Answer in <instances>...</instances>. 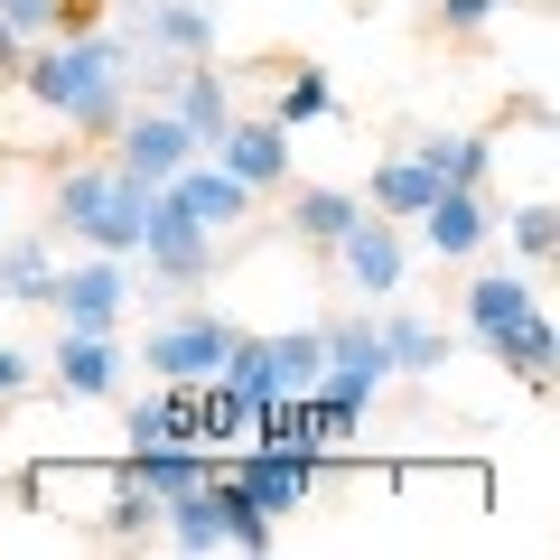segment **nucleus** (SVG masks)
Wrapping results in <instances>:
<instances>
[{
    "instance_id": "2eb2a0df",
    "label": "nucleus",
    "mask_w": 560,
    "mask_h": 560,
    "mask_svg": "<svg viewBox=\"0 0 560 560\" xmlns=\"http://www.w3.org/2000/svg\"><path fill=\"white\" fill-rule=\"evenodd\" d=\"M131 28L150 57H215V0H140Z\"/></svg>"
},
{
    "instance_id": "a211bd4d",
    "label": "nucleus",
    "mask_w": 560,
    "mask_h": 560,
    "mask_svg": "<svg viewBox=\"0 0 560 560\" xmlns=\"http://www.w3.org/2000/svg\"><path fill=\"white\" fill-rule=\"evenodd\" d=\"M486 355H495V364H514V374L533 383V393H551V364H560V327H551V308L533 300V308H523V318L504 327L495 346H486Z\"/></svg>"
},
{
    "instance_id": "72a5a7b5",
    "label": "nucleus",
    "mask_w": 560,
    "mask_h": 560,
    "mask_svg": "<svg viewBox=\"0 0 560 560\" xmlns=\"http://www.w3.org/2000/svg\"><path fill=\"white\" fill-rule=\"evenodd\" d=\"M20 75V38H10V20H0V84Z\"/></svg>"
},
{
    "instance_id": "f8f14e48",
    "label": "nucleus",
    "mask_w": 560,
    "mask_h": 560,
    "mask_svg": "<svg viewBox=\"0 0 560 560\" xmlns=\"http://www.w3.org/2000/svg\"><path fill=\"white\" fill-rule=\"evenodd\" d=\"M411 234L430 243L440 261H477L486 234H495V206H486V187H440V197L411 215Z\"/></svg>"
},
{
    "instance_id": "f3484780",
    "label": "nucleus",
    "mask_w": 560,
    "mask_h": 560,
    "mask_svg": "<svg viewBox=\"0 0 560 560\" xmlns=\"http://www.w3.org/2000/svg\"><path fill=\"white\" fill-rule=\"evenodd\" d=\"M411 160L430 168L440 187H486V178H495V140H486V131H420Z\"/></svg>"
},
{
    "instance_id": "5701e85b",
    "label": "nucleus",
    "mask_w": 560,
    "mask_h": 560,
    "mask_svg": "<svg viewBox=\"0 0 560 560\" xmlns=\"http://www.w3.org/2000/svg\"><path fill=\"white\" fill-rule=\"evenodd\" d=\"M374 337H383V364L393 374H440L448 364V327H430V318H374Z\"/></svg>"
},
{
    "instance_id": "39448f33",
    "label": "nucleus",
    "mask_w": 560,
    "mask_h": 560,
    "mask_svg": "<svg viewBox=\"0 0 560 560\" xmlns=\"http://www.w3.org/2000/svg\"><path fill=\"white\" fill-rule=\"evenodd\" d=\"M215 253H224V234H206L197 215H178V206L150 187V224H140V261L168 280V290H197V280H215Z\"/></svg>"
},
{
    "instance_id": "dca6fc26",
    "label": "nucleus",
    "mask_w": 560,
    "mask_h": 560,
    "mask_svg": "<svg viewBox=\"0 0 560 560\" xmlns=\"http://www.w3.org/2000/svg\"><path fill=\"white\" fill-rule=\"evenodd\" d=\"M318 346H327V374L318 383H337V393H364L374 401L383 393V337H374V318H346V327H318Z\"/></svg>"
},
{
    "instance_id": "f257e3e1",
    "label": "nucleus",
    "mask_w": 560,
    "mask_h": 560,
    "mask_svg": "<svg viewBox=\"0 0 560 560\" xmlns=\"http://www.w3.org/2000/svg\"><path fill=\"white\" fill-rule=\"evenodd\" d=\"M121 75H131V47H121L113 28H66V38H28L10 84H20L38 113H57L75 140H113V121L131 113Z\"/></svg>"
},
{
    "instance_id": "cd10ccee",
    "label": "nucleus",
    "mask_w": 560,
    "mask_h": 560,
    "mask_svg": "<svg viewBox=\"0 0 560 560\" xmlns=\"http://www.w3.org/2000/svg\"><path fill=\"white\" fill-rule=\"evenodd\" d=\"M364 411H374V401H364V393H337V383H318V393H308V440H318V458L355 440Z\"/></svg>"
},
{
    "instance_id": "1a4fd4ad",
    "label": "nucleus",
    "mask_w": 560,
    "mask_h": 560,
    "mask_svg": "<svg viewBox=\"0 0 560 560\" xmlns=\"http://www.w3.org/2000/svg\"><path fill=\"white\" fill-rule=\"evenodd\" d=\"M206 160H215V168H234V178L253 187V197H280V187L300 178V168H290V131H280L271 113H234V121H224V140L206 150Z\"/></svg>"
},
{
    "instance_id": "423d86ee",
    "label": "nucleus",
    "mask_w": 560,
    "mask_h": 560,
    "mask_svg": "<svg viewBox=\"0 0 560 560\" xmlns=\"http://www.w3.org/2000/svg\"><path fill=\"white\" fill-rule=\"evenodd\" d=\"M337 271L355 280L364 300H393L401 280H411V224H393V215H374V206H364V215L337 234Z\"/></svg>"
},
{
    "instance_id": "b1692460",
    "label": "nucleus",
    "mask_w": 560,
    "mask_h": 560,
    "mask_svg": "<svg viewBox=\"0 0 560 560\" xmlns=\"http://www.w3.org/2000/svg\"><path fill=\"white\" fill-rule=\"evenodd\" d=\"M355 215H364V206L346 197V187H290V234L318 243V253H337V234H346Z\"/></svg>"
},
{
    "instance_id": "0eeeda50",
    "label": "nucleus",
    "mask_w": 560,
    "mask_h": 560,
    "mask_svg": "<svg viewBox=\"0 0 560 560\" xmlns=\"http://www.w3.org/2000/svg\"><path fill=\"white\" fill-rule=\"evenodd\" d=\"M197 160V131H187L178 113H121L113 121V168L121 178H140V187H160V178H178V168Z\"/></svg>"
},
{
    "instance_id": "7c9ffc66",
    "label": "nucleus",
    "mask_w": 560,
    "mask_h": 560,
    "mask_svg": "<svg viewBox=\"0 0 560 560\" xmlns=\"http://www.w3.org/2000/svg\"><path fill=\"white\" fill-rule=\"evenodd\" d=\"M504 10H514V0H440V28H486V20H504Z\"/></svg>"
},
{
    "instance_id": "f03ea898",
    "label": "nucleus",
    "mask_w": 560,
    "mask_h": 560,
    "mask_svg": "<svg viewBox=\"0 0 560 560\" xmlns=\"http://www.w3.org/2000/svg\"><path fill=\"white\" fill-rule=\"evenodd\" d=\"M57 234H75L84 253H113V261H131L140 253V224H150V187L140 178H121L113 160H75V168H57Z\"/></svg>"
},
{
    "instance_id": "6ab92c4d",
    "label": "nucleus",
    "mask_w": 560,
    "mask_h": 560,
    "mask_svg": "<svg viewBox=\"0 0 560 560\" xmlns=\"http://www.w3.org/2000/svg\"><path fill=\"white\" fill-rule=\"evenodd\" d=\"M253 430H261V401L243 393V383L206 374V383H197V440H206V448H243Z\"/></svg>"
},
{
    "instance_id": "bb28decb",
    "label": "nucleus",
    "mask_w": 560,
    "mask_h": 560,
    "mask_svg": "<svg viewBox=\"0 0 560 560\" xmlns=\"http://www.w3.org/2000/svg\"><path fill=\"white\" fill-rule=\"evenodd\" d=\"M280 131H318V121H337V84L318 75V66H290V75H280Z\"/></svg>"
},
{
    "instance_id": "9d476101",
    "label": "nucleus",
    "mask_w": 560,
    "mask_h": 560,
    "mask_svg": "<svg viewBox=\"0 0 560 560\" xmlns=\"http://www.w3.org/2000/svg\"><path fill=\"white\" fill-rule=\"evenodd\" d=\"M160 197L178 206V215H197L206 234H243V224H253V206H261L253 187H243L234 168H215V160H206V150H197V160L178 168V178H160Z\"/></svg>"
},
{
    "instance_id": "c85d7f7f",
    "label": "nucleus",
    "mask_w": 560,
    "mask_h": 560,
    "mask_svg": "<svg viewBox=\"0 0 560 560\" xmlns=\"http://www.w3.org/2000/svg\"><path fill=\"white\" fill-rule=\"evenodd\" d=\"M504 234H514V253L533 261V271L560 253V215H551V206H514V215H504Z\"/></svg>"
},
{
    "instance_id": "412c9836",
    "label": "nucleus",
    "mask_w": 560,
    "mask_h": 560,
    "mask_svg": "<svg viewBox=\"0 0 560 560\" xmlns=\"http://www.w3.org/2000/svg\"><path fill=\"white\" fill-rule=\"evenodd\" d=\"M121 430H131V448H150V440H197V383H160V393H140Z\"/></svg>"
},
{
    "instance_id": "4468645a",
    "label": "nucleus",
    "mask_w": 560,
    "mask_h": 560,
    "mask_svg": "<svg viewBox=\"0 0 560 560\" xmlns=\"http://www.w3.org/2000/svg\"><path fill=\"white\" fill-rule=\"evenodd\" d=\"M57 393H75V401L121 393V346H113V327H57Z\"/></svg>"
},
{
    "instance_id": "6e6552de",
    "label": "nucleus",
    "mask_w": 560,
    "mask_h": 560,
    "mask_svg": "<svg viewBox=\"0 0 560 560\" xmlns=\"http://www.w3.org/2000/svg\"><path fill=\"white\" fill-rule=\"evenodd\" d=\"M57 327H121L131 308V271L113 253H84V261H57V290H47Z\"/></svg>"
},
{
    "instance_id": "393cba45",
    "label": "nucleus",
    "mask_w": 560,
    "mask_h": 560,
    "mask_svg": "<svg viewBox=\"0 0 560 560\" xmlns=\"http://www.w3.org/2000/svg\"><path fill=\"white\" fill-rule=\"evenodd\" d=\"M94 533H103V541H150V533H160V495H150V486H131V477L113 467V495H103Z\"/></svg>"
},
{
    "instance_id": "ddd939ff",
    "label": "nucleus",
    "mask_w": 560,
    "mask_h": 560,
    "mask_svg": "<svg viewBox=\"0 0 560 560\" xmlns=\"http://www.w3.org/2000/svg\"><path fill=\"white\" fill-rule=\"evenodd\" d=\"M168 113L197 131V150H215L224 121H234V75H224V66H206V57H187L178 75H168Z\"/></svg>"
},
{
    "instance_id": "2f4dec72",
    "label": "nucleus",
    "mask_w": 560,
    "mask_h": 560,
    "mask_svg": "<svg viewBox=\"0 0 560 560\" xmlns=\"http://www.w3.org/2000/svg\"><path fill=\"white\" fill-rule=\"evenodd\" d=\"M28 374H38V364H28V346H0V401H20Z\"/></svg>"
},
{
    "instance_id": "7ed1b4c3",
    "label": "nucleus",
    "mask_w": 560,
    "mask_h": 560,
    "mask_svg": "<svg viewBox=\"0 0 560 560\" xmlns=\"http://www.w3.org/2000/svg\"><path fill=\"white\" fill-rule=\"evenodd\" d=\"M215 477L234 486L243 504H261V514H300L308 495H318V477H327V458H308V448H224L215 458Z\"/></svg>"
},
{
    "instance_id": "a878e982",
    "label": "nucleus",
    "mask_w": 560,
    "mask_h": 560,
    "mask_svg": "<svg viewBox=\"0 0 560 560\" xmlns=\"http://www.w3.org/2000/svg\"><path fill=\"white\" fill-rule=\"evenodd\" d=\"M47 290H57V253L47 243H0V300L47 308Z\"/></svg>"
},
{
    "instance_id": "aec40b11",
    "label": "nucleus",
    "mask_w": 560,
    "mask_h": 560,
    "mask_svg": "<svg viewBox=\"0 0 560 560\" xmlns=\"http://www.w3.org/2000/svg\"><path fill=\"white\" fill-rule=\"evenodd\" d=\"M430 197H440V178H430V168H420L411 150H393V160H383L374 178H364V206H374V215H393V224H411Z\"/></svg>"
},
{
    "instance_id": "f704fd0d",
    "label": "nucleus",
    "mask_w": 560,
    "mask_h": 560,
    "mask_svg": "<svg viewBox=\"0 0 560 560\" xmlns=\"http://www.w3.org/2000/svg\"><path fill=\"white\" fill-rule=\"evenodd\" d=\"M0 477H10V467H0Z\"/></svg>"
},
{
    "instance_id": "20e7f679",
    "label": "nucleus",
    "mask_w": 560,
    "mask_h": 560,
    "mask_svg": "<svg viewBox=\"0 0 560 560\" xmlns=\"http://www.w3.org/2000/svg\"><path fill=\"white\" fill-rule=\"evenodd\" d=\"M234 337H243V327H234V318H215V308H178V318H160V327H150L140 364H150L160 383H206V374H224Z\"/></svg>"
},
{
    "instance_id": "4be33fe9",
    "label": "nucleus",
    "mask_w": 560,
    "mask_h": 560,
    "mask_svg": "<svg viewBox=\"0 0 560 560\" xmlns=\"http://www.w3.org/2000/svg\"><path fill=\"white\" fill-rule=\"evenodd\" d=\"M533 300H541L533 280H504V271L467 280V337H477V346H495V337H504V327H514V318H523Z\"/></svg>"
},
{
    "instance_id": "473e14b6",
    "label": "nucleus",
    "mask_w": 560,
    "mask_h": 560,
    "mask_svg": "<svg viewBox=\"0 0 560 560\" xmlns=\"http://www.w3.org/2000/svg\"><path fill=\"white\" fill-rule=\"evenodd\" d=\"M514 121L523 131H551V94H514Z\"/></svg>"
},
{
    "instance_id": "9b49d317",
    "label": "nucleus",
    "mask_w": 560,
    "mask_h": 560,
    "mask_svg": "<svg viewBox=\"0 0 560 560\" xmlns=\"http://www.w3.org/2000/svg\"><path fill=\"white\" fill-rule=\"evenodd\" d=\"M10 495L28 504V514H84V495H113V458H38V467H20V477H0Z\"/></svg>"
},
{
    "instance_id": "c756f323",
    "label": "nucleus",
    "mask_w": 560,
    "mask_h": 560,
    "mask_svg": "<svg viewBox=\"0 0 560 560\" xmlns=\"http://www.w3.org/2000/svg\"><path fill=\"white\" fill-rule=\"evenodd\" d=\"M271 533H280V523L261 514V504H243L234 486H224V551H271Z\"/></svg>"
}]
</instances>
